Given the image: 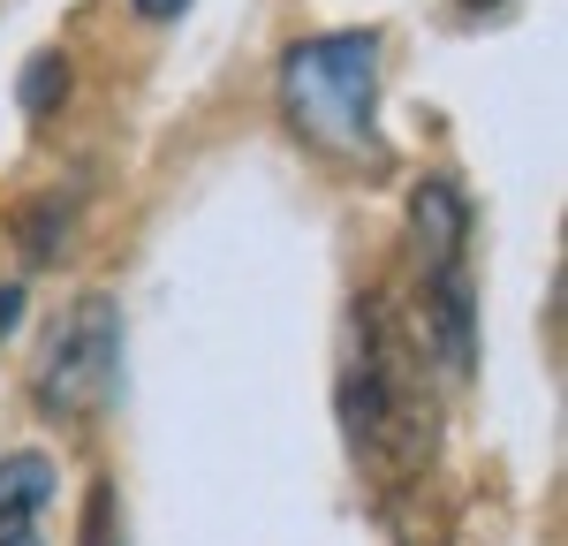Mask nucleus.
Returning a JSON list of instances; mask_svg holds the SVG:
<instances>
[{"mask_svg": "<svg viewBox=\"0 0 568 546\" xmlns=\"http://www.w3.org/2000/svg\"><path fill=\"white\" fill-rule=\"evenodd\" d=\"M114 395H122V312H114V296L84 289L53 318V334L39 350V410L61 425H84Z\"/></svg>", "mask_w": 568, "mask_h": 546, "instance_id": "3", "label": "nucleus"}, {"mask_svg": "<svg viewBox=\"0 0 568 546\" xmlns=\"http://www.w3.org/2000/svg\"><path fill=\"white\" fill-rule=\"evenodd\" d=\"M417 342L439 364L447 387L478 380V296H470V266H425V296H417Z\"/></svg>", "mask_w": 568, "mask_h": 546, "instance_id": "4", "label": "nucleus"}, {"mask_svg": "<svg viewBox=\"0 0 568 546\" xmlns=\"http://www.w3.org/2000/svg\"><path fill=\"white\" fill-rule=\"evenodd\" d=\"M402 546H433V539H402Z\"/></svg>", "mask_w": 568, "mask_h": 546, "instance_id": "12", "label": "nucleus"}, {"mask_svg": "<svg viewBox=\"0 0 568 546\" xmlns=\"http://www.w3.org/2000/svg\"><path fill=\"white\" fill-rule=\"evenodd\" d=\"M53 455L16 448L0 455V546H45V516H53Z\"/></svg>", "mask_w": 568, "mask_h": 546, "instance_id": "5", "label": "nucleus"}, {"mask_svg": "<svg viewBox=\"0 0 568 546\" xmlns=\"http://www.w3.org/2000/svg\"><path fill=\"white\" fill-rule=\"evenodd\" d=\"M16 318H23V281H0V334H16Z\"/></svg>", "mask_w": 568, "mask_h": 546, "instance_id": "9", "label": "nucleus"}, {"mask_svg": "<svg viewBox=\"0 0 568 546\" xmlns=\"http://www.w3.org/2000/svg\"><path fill=\"white\" fill-rule=\"evenodd\" d=\"M342 433L364 455L372 478H417L439 448V395L433 357L417 326L394 312L387 296H364L349 312V357H342Z\"/></svg>", "mask_w": 568, "mask_h": 546, "instance_id": "1", "label": "nucleus"}, {"mask_svg": "<svg viewBox=\"0 0 568 546\" xmlns=\"http://www.w3.org/2000/svg\"><path fill=\"white\" fill-rule=\"evenodd\" d=\"M409 243H417V266H455L463 243H470V205L447 175L417 182L409 190Z\"/></svg>", "mask_w": 568, "mask_h": 546, "instance_id": "6", "label": "nucleus"}, {"mask_svg": "<svg viewBox=\"0 0 568 546\" xmlns=\"http://www.w3.org/2000/svg\"><path fill=\"white\" fill-rule=\"evenodd\" d=\"M23 114H45V107H61V91H69V61L61 53H31L23 61Z\"/></svg>", "mask_w": 568, "mask_h": 546, "instance_id": "7", "label": "nucleus"}, {"mask_svg": "<svg viewBox=\"0 0 568 546\" xmlns=\"http://www.w3.org/2000/svg\"><path fill=\"white\" fill-rule=\"evenodd\" d=\"M281 107L318 152L379 160V39L372 31H334V39L288 46Z\"/></svg>", "mask_w": 568, "mask_h": 546, "instance_id": "2", "label": "nucleus"}, {"mask_svg": "<svg viewBox=\"0 0 568 546\" xmlns=\"http://www.w3.org/2000/svg\"><path fill=\"white\" fill-rule=\"evenodd\" d=\"M463 16H493V8H508V0H455Z\"/></svg>", "mask_w": 568, "mask_h": 546, "instance_id": "11", "label": "nucleus"}, {"mask_svg": "<svg viewBox=\"0 0 568 546\" xmlns=\"http://www.w3.org/2000/svg\"><path fill=\"white\" fill-rule=\"evenodd\" d=\"M77 546H122V524H114V486H91V516Z\"/></svg>", "mask_w": 568, "mask_h": 546, "instance_id": "8", "label": "nucleus"}, {"mask_svg": "<svg viewBox=\"0 0 568 546\" xmlns=\"http://www.w3.org/2000/svg\"><path fill=\"white\" fill-rule=\"evenodd\" d=\"M136 16H144V23H175L182 8H190V0H130Z\"/></svg>", "mask_w": 568, "mask_h": 546, "instance_id": "10", "label": "nucleus"}]
</instances>
